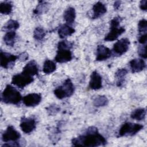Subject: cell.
I'll list each match as a JSON object with an SVG mask.
<instances>
[{
    "label": "cell",
    "mask_w": 147,
    "mask_h": 147,
    "mask_svg": "<svg viewBox=\"0 0 147 147\" xmlns=\"http://www.w3.org/2000/svg\"><path fill=\"white\" fill-rule=\"evenodd\" d=\"M72 145L75 146L95 147L105 145L107 141L99 133L96 127H89L84 135H81L72 140Z\"/></svg>",
    "instance_id": "1"
},
{
    "label": "cell",
    "mask_w": 147,
    "mask_h": 147,
    "mask_svg": "<svg viewBox=\"0 0 147 147\" xmlns=\"http://www.w3.org/2000/svg\"><path fill=\"white\" fill-rule=\"evenodd\" d=\"M22 100L20 92L11 85H7L2 93L1 100L7 104L18 105Z\"/></svg>",
    "instance_id": "2"
},
{
    "label": "cell",
    "mask_w": 147,
    "mask_h": 147,
    "mask_svg": "<svg viewBox=\"0 0 147 147\" xmlns=\"http://www.w3.org/2000/svg\"><path fill=\"white\" fill-rule=\"evenodd\" d=\"M122 20L121 17H115L110 21V30L105 36L104 40L106 41H113L117 40L119 36L123 33L125 29L123 27H119V24Z\"/></svg>",
    "instance_id": "3"
},
{
    "label": "cell",
    "mask_w": 147,
    "mask_h": 147,
    "mask_svg": "<svg viewBox=\"0 0 147 147\" xmlns=\"http://www.w3.org/2000/svg\"><path fill=\"white\" fill-rule=\"evenodd\" d=\"M74 86L70 79H67L62 85L57 87L54 90L55 96L59 99H62L71 96L74 92Z\"/></svg>",
    "instance_id": "4"
},
{
    "label": "cell",
    "mask_w": 147,
    "mask_h": 147,
    "mask_svg": "<svg viewBox=\"0 0 147 147\" xmlns=\"http://www.w3.org/2000/svg\"><path fill=\"white\" fill-rule=\"evenodd\" d=\"M143 127V125L141 124L125 122L120 127L118 133V137H119L126 136H133L142 129Z\"/></svg>",
    "instance_id": "5"
},
{
    "label": "cell",
    "mask_w": 147,
    "mask_h": 147,
    "mask_svg": "<svg viewBox=\"0 0 147 147\" xmlns=\"http://www.w3.org/2000/svg\"><path fill=\"white\" fill-rule=\"evenodd\" d=\"M34 79L32 76L26 75L24 73L18 74L14 75L12 78L11 83L18 88H23L27 85L33 82Z\"/></svg>",
    "instance_id": "6"
},
{
    "label": "cell",
    "mask_w": 147,
    "mask_h": 147,
    "mask_svg": "<svg viewBox=\"0 0 147 147\" xmlns=\"http://www.w3.org/2000/svg\"><path fill=\"white\" fill-rule=\"evenodd\" d=\"M17 59V56L1 51L0 64L1 67L4 68L8 69L11 68L14 65V62Z\"/></svg>",
    "instance_id": "7"
},
{
    "label": "cell",
    "mask_w": 147,
    "mask_h": 147,
    "mask_svg": "<svg viewBox=\"0 0 147 147\" xmlns=\"http://www.w3.org/2000/svg\"><path fill=\"white\" fill-rule=\"evenodd\" d=\"M21 137V135L13 126H9L3 132L2 136V140L4 142H16Z\"/></svg>",
    "instance_id": "8"
},
{
    "label": "cell",
    "mask_w": 147,
    "mask_h": 147,
    "mask_svg": "<svg viewBox=\"0 0 147 147\" xmlns=\"http://www.w3.org/2000/svg\"><path fill=\"white\" fill-rule=\"evenodd\" d=\"M130 41L126 38H123L117 41L113 47V52L115 55L121 56L126 52L129 49Z\"/></svg>",
    "instance_id": "9"
},
{
    "label": "cell",
    "mask_w": 147,
    "mask_h": 147,
    "mask_svg": "<svg viewBox=\"0 0 147 147\" xmlns=\"http://www.w3.org/2000/svg\"><path fill=\"white\" fill-rule=\"evenodd\" d=\"M36 127V120L32 118L23 117L20 122V127L23 132L26 134L32 132Z\"/></svg>",
    "instance_id": "10"
},
{
    "label": "cell",
    "mask_w": 147,
    "mask_h": 147,
    "mask_svg": "<svg viewBox=\"0 0 147 147\" xmlns=\"http://www.w3.org/2000/svg\"><path fill=\"white\" fill-rule=\"evenodd\" d=\"M41 95L37 93H32L26 95L22 98L24 104L28 107L37 106L41 101Z\"/></svg>",
    "instance_id": "11"
},
{
    "label": "cell",
    "mask_w": 147,
    "mask_h": 147,
    "mask_svg": "<svg viewBox=\"0 0 147 147\" xmlns=\"http://www.w3.org/2000/svg\"><path fill=\"white\" fill-rule=\"evenodd\" d=\"M72 59V54L70 49H58L55 60L60 63H67Z\"/></svg>",
    "instance_id": "12"
},
{
    "label": "cell",
    "mask_w": 147,
    "mask_h": 147,
    "mask_svg": "<svg viewBox=\"0 0 147 147\" xmlns=\"http://www.w3.org/2000/svg\"><path fill=\"white\" fill-rule=\"evenodd\" d=\"M111 51L103 45H99L96 49V61H103L111 57Z\"/></svg>",
    "instance_id": "13"
},
{
    "label": "cell",
    "mask_w": 147,
    "mask_h": 147,
    "mask_svg": "<svg viewBox=\"0 0 147 147\" xmlns=\"http://www.w3.org/2000/svg\"><path fill=\"white\" fill-rule=\"evenodd\" d=\"M89 87L92 90H99L102 87V77L97 71L92 72L89 83Z\"/></svg>",
    "instance_id": "14"
},
{
    "label": "cell",
    "mask_w": 147,
    "mask_h": 147,
    "mask_svg": "<svg viewBox=\"0 0 147 147\" xmlns=\"http://www.w3.org/2000/svg\"><path fill=\"white\" fill-rule=\"evenodd\" d=\"M22 73L33 76L38 73V68L37 63L34 60L30 61L24 67Z\"/></svg>",
    "instance_id": "15"
},
{
    "label": "cell",
    "mask_w": 147,
    "mask_h": 147,
    "mask_svg": "<svg viewBox=\"0 0 147 147\" xmlns=\"http://www.w3.org/2000/svg\"><path fill=\"white\" fill-rule=\"evenodd\" d=\"M130 67L133 73L139 72L146 67L145 62L142 59H134L129 62Z\"/></svg>",
    "instance_id": "16"
},
{
    "label": "cell",
    "mask_w": 147,
    "mask_h": 147,
    "mask_svg": "<svg viewBox=\"0 0 147 147\" xmlns=\"http://www.w3.org/2000/svg\"><path fill=\"white\" fill-rule=\"evenodd\" d=\"M92 18L96 19L104 15L107 11V9L105 4L101 2H98L94 5L92 7Z\"/></svg>",
    "instance_id": "17"
},
{
    "label": "cell",
    "mask_w": 147,
    "mask_h": 147,
    "mask_svg": "<svg viewBox=\"0 0 147 147\" xmlns=\"http://www.w3.org/2000/svg\"><path fill=\"white\" fill-rule=\"evenodd\" d=\"M75 30L67 24L61 25L58 29V34L61 38H64L74 33Z\"/></svg>",
    "instance_id": "18"
},
{
    "label": "cell",
    "mask_w": 147,
    "mask_h": 147,
    "mask_svg": "<svg viewBox=\"0 0 147 147\" xmlns=\"http://www.w3.org/2000/svg\"><path fill=\"white\" fill-rule=\"evenodd\" d=\"M64 19L68 24H72L76 18V11L74 7H68L64 13Z\"/></svg>",
    "instance_id": "19"
},
{
    "label": "cell",
    "mask_w": 147,
    "mask_h": 147,
    "mask_svg": "<svg viewBox=\"0 0 147 147\" xmlns=\"http://www.w3.org/2000/svg\"><path fill=\"white\" fill-rule=\"evenodd\" d=\"M16 38V33L14 31L7 32L3 37V41L6 45L13 47Z\"/></svg>",
    "instance_id": "20"
},
{
    "label": "cell",
    "mask_w": 147,
    "mask_h": 147,
    "mask_svg": "<svg viewBox=\"0 0 147 147\" xmlns=\"http://www.w3.org/2000/svg\"><path fill=\"white\" fill-rule=\"evenodd\" d=\"M146 115V110L144 108L137 109L132 111L130 114V117L132 119L138 121H141L145 119Z\"/></svg>",
    "instance_id": "21"
},
{
    "label": "cell",
    "mask_w": 147,
    "mask_h": 147,
    "mask_svg": "<svg viewBox=\"0 0 147 147\" xmlns=\"http://www.w3.org/2000/svg\"><path fill=\"white\" fill-rule=\"evenodd\" d=\"M56 69V64L50 60H46L44 63L43 65V72L46 74H49L53 72Z\"/></svg>",
    "instance_id": "22"
},
{
    "label": "cell",
    "mask_w": 147,
    "mask_h": 147,
    "mask_svg": "<svg viewBox=\"0 0 147 147\" xmlns=\"http://www.w3.org/2000/svg\"><path fill=\"white\" fill-rule=\"evenodd\" d=\"M127 71L125 68L118 69L115 74V77L118 79L117 85L118 87H121L124 83L125 76L126 75Z\"/></svg>",
    "instance_id": "23"
},
{
    "label": "cell",
    "mask_w": 147,
    "mask_h": 147,
    "mask_svg": "<svg viewBox=\"0 0 147 147\" xmlns=\"http://www.w3.org/2000/svg\"><path fill=\"white\" fill-rule=\"evenodd\" d=\"M49 8V4L44 1H40L35 9L33 10V13L36 15H40L46 12Z\"/></svg>",
    "instance_id": "24"
},
{
    "label": "cell",
    "mask_w": 147,
    "mask_h": 147,
    "mask_svg": "<svg viewBox=\"0 0 147 147\" xmlns=\"http://www.w3.org/2000/svg\"><path fill=\"white\" fill-rule=\"evenodd\" d=\"M13 5L11 2L5 1L0 4V12L3 14H9L11 13Z\"/></svg>",
    "instance_id": "25"
},
{
    "label": "cell",
    "mask_w": 147,
    "mask_h": 147,
    "mask_svg": "<svg viewBox=\"0 0 147 147\" xmlns=\"http://www.w3.org/2000/svg\"><path fill=\"white\" fill-rule=\"evenodd\" d=\"M109 103L107 98L105 95H100L96 97L94 101L93 104L95 107H102L106 106Z\"/></svg>",
    "instance_id": "26"
},
{
    "label": "cell",
    "mask_w": 147,
    "mask_h": 147,
    "mask_svg": "<svg viewBox=\"0 0 147 147\" xmlns=\"http://www.w3.org/2000/svg\"><path fill=\"white\" fill-rule=\"evenodd\" d=\"M20 26L18 22L14 20H9L3 27V30L9 31H14L17 30Z\"/></svg>",
    "instance_id": "27"
},
{
    "label": "cell",
    "mask_w": 147,
    "mask_h": 147,
    "mask_svg": "<svg viewBox=\"0 0 147 147\" xmlns=\"http://www.w3.org/2000/svg\"><path fill=\"white\" fill-rule=\"evenodd\" d=\"M46 35L45 30L42 27H37L33 32V37L37 40H42Z\"/></svg>",
    "instance_id": "28"
},
{
    "label": "cell",
    "mask_w": 147,
    "mask_h": 147,
    "mask_svg": "<svg viewBox=\"0 0 147 147\" xmlns=\"http://www.w3.org/2000/svg\"><path fill=\"white\" fill-rule=\"evenodd\" d=\"M138 29L140 35L146 34L147 32V21L145 19L141 20L138 24Z\"/></svg>",
    "instance_id": "29"
},
{
    "label": "cell",
    "mask_w": 147,
    "mask_h": 147,
    "mask_svg": "<svg viewBox=\"0 0 147 147\" xmlns=\"http://www.w3.org/2000/svg\"><path fill=\"white\" fill-rule=\"evenodd\" d=\"M73 42H69L67 40L61 41L58 43L57 48L58 49H71L73 47Z\"/></svg>",
    "instance_id": "30"
},
{
    "label": "cell",
    "mask_w": 147,
    "mask_h": 147,
    "mask_svg": "<svg viewBox=\"0 0 147 147\" xmlns=\"http://www.w3.org/2000/svg\"><path fill=\"white\" fill-rule=\"evenodd\" d=\"M47 111L49 115H55L60 110V107L56 105H50L47 109Z\"/></svg>",
    "instance_id": "31"
},
{
    "label": "cell",
    "mask_w": 147,
    "mask_h": 147,
    "mask_svg": "<svg viewBox=\"0 0 147 147\" xmlns=\"http://www.w3.org/2000/svg\"><path fill=\"white\" fill-rule=\"evenodd\" d=\"M138 53L140 56L144 59H146L147 57L146 55V46L145 45H141L138 48Z\"/></svg>",
    "instance_id": "32"
},
{
    "label": "cell",
    "mask_w": 147,
    "mask_h": 147,
    "mask_svg": "<svg viewBox=\"0 0 147 147\" xmlns=\"http://www.w3.org/2000/svg\"><path fill=\"white\" fill-rule=\"evenodd\" d=\"M28 57L29 56L28 53H26V52H24L18 56V59L21 61H25L28 59Z\"/></svg>",
    "instance_id": "33"
},
{
    "label": "cell",
    "mask_w": 147,
    "mask_h": 147,
    "mask_svg": "<svg viewBox=\"0 0 147 147\" xmlns=\"http://www.w3.org/2000/svg\"><path fill=\"white\" fill-rule=\"evenodd\" d=\"M146 37H147L146 34L140 35V37L138 38V42L140 44H141L142 45H144V44H146Z\"/></svg>",
    "instance_id": "34"
},
{
    "label": "cell",
    "mask_w": 147,
    "mask_h": 147,
    "mask_svg": "<svg viewBox=\"0 0 147 147\" xmlns=\"http://www.w3.org/2000/svg\"><path fill=\"white\" fill-rule=\"evenodd\" d=\"M140 7L142 10L146 11L147 7V1L146 0H142L140 2Z\"/></svg>",
    "instance_id": "35"
},
{
    "label": "cell",
    "mask_w": 147,
    "mask_h": 147,
    "mask_svg": "<svg viewBox=\"0 0 147 147\" xmlns=\"http://www.w3.org/2000/svg\"><path fill=\"white\" fill-rule=\"evenodd\" d=\"M121 2L119 1H117L114 2V10H118L121 5Z\"/></svg>",
    "instance_id": "36"
}]
</instances>
